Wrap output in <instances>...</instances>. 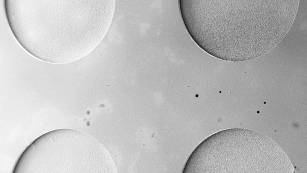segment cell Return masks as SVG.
<instances>
[{
    "instance_id": "obj_1",
    "label": "cell",
    "mask_w": 307,
    "mask_h": 173,
    "mask_svg": "<svg viewBox=\"0 0 307 173\" xmlns=\"http://www.w3.org/2000/svg\"><path fill=\"white\" fill-rule=\"evenodd\" d=\"M243 1L196 0L186 28L208 54L226 61H241L243 54Z\"/></svg>"
},
{
    "instance_id": "obj_2",
    "label": "cell",
    "mask_w": 307,
    "mask_h": 173,
    "mask_svg": "<svg viewBox=\"0 0 307 173\" xmlns=\"http://www.w3.org/2000/svg\"><path fill=\"white\" fill-rule=\"evenodd\" d=\"M251 138L250 130L243 129H231L216 133L196 148L183 171L199 173L249 171V164L252 161Z\"/></svg>"
}]
</instances>
